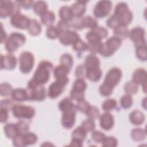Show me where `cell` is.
Here are the masks:
<instances>
[{
	"label": "cell",
	"mask_w": 147,
	"mask_h": 147,
	"mask_svg": "<svg viewBox=\"0 0 147 147\" xmlns=\"http://www.w3.org/2000/svg\"><path fill=\"white\" fill-rule=\"evenodd\" d=\"M59 16L61 20L69 22L74 17L71 7L68 6H63L60 7L59 11Z\"/></svg>",
	"instance_id": "33"
},
{
	"label": "cell",
	"mask_w": 147,
	"mask_h": 147,
	"mask_svg": "<svg viewBox=\"0 0 147 147\" xmlns=\"http://www.w3.org/2000/svg\"><path fill=\"white\" fill-rule=\"evenodd\" d=\"M14 105V103L13 102V100L10 99H5L1 101L0 108H3L10 111V110H11Z\"/></svg>",
	"instance_id": "57"
},
{
	"label": "cell",
	"mask_w": 147,
	"mask_h": 147,
	"mask_svg": "<svg viewBox=\"0 0 147 147\" xmlns=\"http://www.w3.org/2000/svg\"><path fill=\"white\" fill-rule=\"evenodd\" d=\"M25 42L26 37L24 34L18 32H13L5 41V49L9 53H13L23 45Z\"/></svg>",
	"instance_id": "3"
},
{
	"label": "cell",
	"mask_w": 147,
	"mask_h": 147,
	"mask_svg": "<svg viewBox=\"0 0 147 147\" xmlns=\"http://www.w3.org/2000/svg\"><path fill=\"white\" fill-rule=\"evenodd\" d=\"M1 43L2 44L3 42H5V41L6 40L7 38V34L6 33V32L4 30L3 28V26L2 24H1Z\"/></svg>",
	"instance_id": "62"
},
{
	"label": "cell",
	"mask_w": 147,
	"mask_h": 147,
	"mask_svg": "<svg viewBox=\"0 0 147 147\" xmlns=\"http://www.w3.org/2000/svg\"><path fill=\"white\" fill-rule=\"evenodd\" d=\"M38 140L36 134L32 132H27L25 134L19 135L17 139V143L20 147H25L34 144Z\"/></svg>",
	"instance_id": "15"
},
{
	"label": "cell",
	"mask_w": 147,
	"mask_h": 147,
	"mask_svg": "<svg viewBox=\"0 0 147 147\" xmlns=\"http://www.w3.org/2000/svg\"><path fill=\"white\" fill-rule=\"evenodd\" d=\"M71 27H72L74 29L80 30L84 28V22H83V17H73V18L70 21Z\"/></svg>",
	"instance_id": "42"
},
{
	"label": "cell",
	"mask_w": 147,
	"mask_h": 147,
	"mask_svg": "<svg viewBox=\"0 0 147 147\" xmlns=\"http://www.w3.org/2000/svg\"><path fill=\"white\" fill-rule=\"evenodd\" d=\"M93 30H94L99 35V36L102 38V39L106 38L109 34V32L107 29L103 26H98L97 27L94 28Z\"/></svg>",
	"instance_id": "59"
},
{
	"label": "cell",
	"mask_w": 147,
	"mask_h": 147,
	"mask_svg": "<svg viewBox=\"0 0 147 147\" xmlns=\"http://www.w3.org/2000/svg\"><path fill=\"white\" fill-rule=\"evenodd\" d=\"M103 42H99L97 43H87L88 50L91 53V54L95 55L96 53H99L102 48Z\"/></svg>",
	"instance_id": "55"
},
{
	"label": "cell",
	"mask_w": 147,
	"mask_h": 147,
	"mask_svg": "<svg viewBox=\"0 0 147 147\" xmlns=\"http://www.w3.org/2000/svg\"><path fill=\"white\" fill-rule=\"evenodd\" d=\"M58 107L59 110L62 112L76 110V105H75L72 99L70 97H65L61 100L58 104Z\"/></svg>",
	"instance_id": "26"
},
{
	"label": "cell",
	"mask_w": 147,
	"mask_h": 147,
	"mask_svg": "<svg viewBox=\"0 0 147 147\" xmlns=\"http://www.w3.org/2000/svg\"><path fill=\"white\" fill-rule=\"evenodd\" d=\"M106 136L105 134L99 130H94L92 131L91 138L94 141L98 144H102Z\"/></svg>",
	"instance_id": "53"
},
{
	"label": "cell",
	"mask_w": 147,
	"mask_h": 147,
	"mask_svg": "<svg viewBox=\"0 0 147 147\" xmlns=\"http://www.w3.org/2000/svg\"><path fill=\"white\" fill-rule=\"evenodd\" d=\"M11 111L13 116L20 119H30L36 114L35 109L33 107L21 104H14Z\"/></svg>",
	"instance_id": "5"
},
{
	"label": "cell",
	"mask_w": 147,
	"mask_h": 147,
	"mask_svg": "<svg viewBox=\"0 0 147 147\" xmlns=\"http://www.w3.org/2000/svg\"><path fill=\"white\" fill-rule=\"evenodd\" d=\"M143 102H144V103L143 104V103H142V107L143 106L144 107V109H146V98H145L144 99V100H142Z\"/></svg>",
	"instance_id": "64"
},
{
	"label": "cell",
	"mask_w": 147,
	"mask_h": 147,
	"mask_svg": "<svg viewBox=\"0 0 147 147\" xmlns=\"http://www.w3.org/2000/svg\"><path fill=\"white\" fill-rule=\"evenodd\" d=\"M53 68V64L47 60L41 61L34 73L33 78L28 82V88H32L37 86H43L49 80L51 72Z\"/></svg>",
	"instance_id": "1"
},
{
	"label": "cell",
	"mask_w": 147,
	"mask_h": 147,
	"mask_svg": "<svg viewBox=\"0 0 147 147\" xmlns=\"http://www.w3.org/2000/svg\"><path fill=\"white\" fill-rule=\"evenodd\" d=\"M113 6V3L110 1H100L98 2L94 9V15L95 18H102L109 14Z\"/></svg>",
	"instance_id": "10"
},
{
	"label": "cell",
	"mask_w": 147,
	"mask_h": 147,
	"mask_svg": "<svg viewBox=\"0 0 147 147\" xmlns=\"http://www.w3.org/2000/svg\"><path fill=\"white\" fill-rule=\"evenodd\" d=\"M113 35L114 37H117L121 40H125L129 37V30L127 26L119 25L113 29Z\"/></svg>",
	"instance_id": "29"
},
{
	"label": "cell",
	"mask_w": 147,
	"mask_h": 147,
	"mask_svg": "<svg viewBox=\"0 0 147 147\" xmlns=\"http://www.w3.org/2000/svg\"><path fill=\"white\" fill-rule=\"evenodd\" d=\"M124 91L126 94L130 95L136 94L138 91V86L133 80L127 82L124 85Z\"/></svg>",
	"instance_id": "37"
},
{
	"label": "cell",
	"mask_w": 147,
	"mask_h": 147,
	"mask_svg": "<svg viewBox=\"0 0 147 147\" xmlns=\"http://www.w3.org/2000/svg\"><path fill=\"white\" fill-rule=\"evenodd\" d=\"M17 130L19 133V135L25 134L29 131V125L25 121L21 119L16 123Z\"/></svg>",
	"instance_id": "44"
},
{
	"label": "cell",
	"mask_w": 147,
	"mask_h": 147,
	"mask_svg": "<svg viewBox=\"0 0 147 147\" xmlns=\"http://www.w3.org/2000/svg\"><path fill=\"white\" fill-rule=\"evenodd\" d=\"M77 110H69L62 112L61 125L66 129H71L75 123Z\"/></svg>",
	"instance_id": "16"
},
{
	"label": "cell",
	"mask_w": 147,
	"mask_h": 147,
	"mask_svg": "<svg viewBox=\"0 0 147 147\" xmlns=\"http://www.w3.org/2000/svg\"><path fill=\"white\" fill-rule=\"evenodd\" d=\"M90 106H91L90 104L84 99L78 101V103L76 104V110L84 114H86Z\"/></svg>",
	"instance_id": "50"
},
{
	"label": "cell",
	"mask_w": 147,
	"mask_h": 147,
	"mask_svg": "<svg viewBox=\"0 0 147 147\" xmlns=\"http://www.w3.org/2000/svg\"><path fill=\"white\" fill-rule=\"evenodd\" d=\"M40 20L43 25L48 27L53 25L56 20V16L52 11L48 10L45 13L40 16Z\"/></svg>",
	"instance_id": "32"
},
{
	"label": "cell",
	"mask_w": 147,
	"mask_h": 147,
	"mask_svg": "<svg viewBox=\"0 0 147 147\" xmlns=\"http://www.w3.org/2000/svg\"><path fill=\"white\" fill-rule=\"evenodd\" d=\"M60 33L57 26L52 25L48 27L46 30V36L49 39L55 40L59 37Z\"/></svg>",
	"instance_id": "43"
},
{
	"label": "cell",
	"mask_w": 147,
	"mask_h": 147,
	"mask_svg": "<svg viewBox=\"0 0 147 147\" xmlns=\"http://www.w3.org/2000/svg\"><path fill=\"white\" fill-rule=\"evenodd\" d=\"M12 99L16 102H24L28 100V94L26 89L17 88L14 89L11 94Z\"/></svg>",
	"instance_id": "24"
},
{
	"label": "cell",
	"mask_w": 147,
	"mask_h": 147,
	"mask_svg": "<svg viewBox=\"0 0 147 147\" xmlns=\"http://www.w3.org/2000/svg\"><path fill=\"white\" fill-rule=\"evenodd\" d=\"M87 131L80 126L76 127L72 132L71 137L72 139L77 140L83 142L87 136Z\"/></svg>",
	"instance_id": "35"
},
{
	"label": "cell",
	"mask_w": 147,
	"mask_h": 147,
	"mask_svg": "<svg viewBox=\"0 0 147 147\" xmlns=\"http://www.w3.org/2000/svg\"><path fill=\"white\" fill-rule=\"evenodd\" d=\"M19 63L20 71L24 74H29L33 69L34 64L33 55L28 51L22 52L20 56Z\"/></svg>",
	"instance_id": "8"
},
{
	"label": "cell",
	"mask_w": 147,
	"mask_h": 147,
	"mask_svg": "<svg viewBox=\"0 0 147 147\" xmlns=\"http://www.w3.org/2000/svg\"><path fill=\"white\" fill-rule=\"evenodd\" d=\"M13 89L10 84L7 82L2 83L0 85V95L2 96H7L11 94Z\"/></svg>",
	"instance_id": "45"
},
{
	"label": "cell",
	"mask_w": 147,
	"mask_h": 147,
	"mask_svg": "<svg viewBox=\"0 0 147 147\" xmlns=\"http://www.w3.org/2000/svg\"><path fill=\"white\" fill-rule=\"evenodd\" d=\"M87 1H79L74 3L70 7L74 17H83L86 10V3Z\"/></svg>",
	"instance_id": "22"
},
{
	"label": "cell",
	"mask_w": 147,
	"mask_h": 147,
	"mask_svg": "<svg viewBox=\"0 0 147 147\" xmlns=\"http://www.w3.org/2000/svg\"><path fill=\"white\" fill-rule=\"evenodd\" d=\"M102 144L103 146L115 147L118 145V140L113 136H107L105 137Z\"/></svg>",
	"instance_id": "54"
},
{
	"label": "cell",
	"mask_w": 147,
	"mask_h": 147,
	"mask_svg": "<svg viewBox=\"0 0 147 147\" xmlns=\"http://www.w3.org/2000/svg\"><path fill=\"white\" fill-rule=\"evenodd\" d=\"M100 127L105 130H111L114 125V118L109 112H105L99 116Z\"/></svg>",
	"instance_id": "20"
},
{
	"label": "cell",
	"mask_w": 147,
	"mask_h": 147,
	"mask_svg": "<svg viewBox=\"0 0 147 147\" xmlns=\"http://www.w3.org/2000/svg\"><path fill=\"white\" fill-rule=\"evenodd\" d=\"M30 20L26 15L18 13L11 17L10 22L11 25L16 28L25 30L28 29Z\"/></svg>",
	"instance_id": "11"
},
{
	"label": "cell",
	"mask_w": 147,
	"mask_h": 147,
	"mask_svg": "<svg viewBox=\"0 0 147 147\" xmlns=\"http://www.w3.org/2000/svg\"><path fill=\"white\" fill-rule=\"evenodd\" d=\"M60 64L67 67L71 70L73 66L74 59L71 54L67 53H64L60 56Z\"/></svg>",
	"instance_id": "36"
},
{
	"label": "cell",
	"mask_w": 147,
	"mask_h": 147,
	"mask_svg": "<svg viewBox=\"0 0 147 147\" xmlns=\"http://www.w3.org/2000/svg\"><path fill=\"white\" fill-rule=\"evenodd\" d=\"M117 18L119 25L127 26L133 20V15L125 2L118 3L114 9L113 14Z\"/></svg>",
	"instance_id": "2"
},
{
	"label": "cell",
	"mask_w": 147,
	"mask_h": 147,
	"mask_svg": "<svg viewBox=\"0 0 147 147\" xmlns=\"http://www.w3.org/2000/svg\"><path fill=\"white\" fill-rule=\"evenodd\" d=\"M56 26L59 30L60 32H62L64 31L69 30V28L71 27V24H70V22L69 21L60 20L57 22Z\"/></svg>",
	"instance_id": "56"
},
{
	"label": "cell",
	"mask_w": 147,
	"mask_h": 147,
	"mask_svg": "<svg viewBox=\"0 0 147 147\" xmlns=\"http://www.w3.org/2000/svg\"><path fill=\"white\" fill-rule=\"evenodd\" d=\"M21 6L17 1H1L0 5V17L5 18L12 16L15 14L20 13Z\"/></svg>",
	"instance_id": "6"
},
{
	"label": "cell",
	"mask_w": 147,
	"mask_h": 147,
	"mask_svg": "<svg viewBox=\"0 0 147 147\" xmlns=\"http://www.w3.org/2000/svg\"><path fill=\"white\" fill-rule=\"evenodd\" d=\"M136 57L142 61L147 60V49L146 46H142L136 48Z\"/></svg>",
	"instance_id": "46"
},
{
	"label": "cell",
	"mask_w": 147,
	"mask_h": 147,
	"mask_svg": "<svg viewBox=\"0 0 147 147\" xmlns=\"http://www.w3.org/2000/svg\"><path fill=\"white\" fill-rule=\"evenodd\" d=\"M32 8L36 14L41 16L48 11V5L45 1H37L33 3Z\"/></svg>",
	"instance_id": "30"
},
{
	"label": "cell",
	"mask_w": 147,
	"mask_h": 147,
	"mask_svg": "<svg viewBox=\"0 0 147 147\" xmlns=\"http://www.w3.org/2000/svg\"><path fill=\"white\" fill-rule=\"evenodd\" d=\"M131 137L135 141H142L146 137V130L141 128H134L131 131Z\"/></svg>",
	"instance_id": "34"
},
{
	"label": "cell",
	"mask_w": 147,
	"mask_h": 147,
	"mask_svg": "<svg viewBox=\"0 0 147 147\" xmlns=\"http://www.w3.org/2000/svg\"><path fill=\"white\" fill-rule=\"evenodd\" d=\"M86 38L88 41V43H97L101 42L102 40L99 35L93 29L86 33Z\"/></svg>",
	"instance_id": "41"
},
{
	"label": "cell",
	"mask_w": 147,
	"mask_h": 147,
	"mask_svg": "<svg viewBox=\"0 0 147 147\" xmlns=\"http://www.w3.org/2000/svg\"><path fill=\"white\" fill-rule=\"evenodd\" d=\"M28 30L30 35L36 36L41 33L42 31V27L40 23L37 20L32 19L30 20Z\"/></svg>",
	"instance_id": "31"
},
{
	"label": "cell",
	"mask_w": 147,
	"mask_h": 147,
	"mask_svg": "<svg viewBox=\"0 0 147 147\" xmlns=\"http://www.w3.org/2000/svg\"><path fill=\"white\" fill-rule=\"evenodd\" d=\"M122 40L114 36L109 38L105 42H103L99 54L103 57L112 56L121 46Z\"/></svg>",
	"instance_id": "4"
},
{
	"label": "cell",
	"mask_w": 147,
	"mask_h": 147,
	"mask_svg": "<svg viewBox=\"0 0 147 147\" xmlns=\"http://www.w3.org/2000/svg\"><path fill=\"white\" fill-rule=\"evenodd\" d=\"M129 120L133 125L138 126L144 122L145 116L141 111L139 110H134L130 113Z\"/></svg>",
	"instance_id": "23"
},
{
	"label": "cell",
	"mask_w": 147,
	"mask_h": 147,
	"mask_svg": "<svg viewBox=\"0 0 147 147\" xmlns=\"http://www.w3.org/2000/svg\"><path fill=\"white\" fill-rule=\"evenodd\" d=\"M122 76V72L118 67L111 68L107 73L103 83L114 88L120 82Z\"/></svg>",
	"instance_id": "12"
},
{
	"label": "cell",
	"mask_w": 147,
	"mask_h": 147,
	"mask_svg": "<svg viewBox=\"0 0 147 147\" xmlns=\"http://www.w3.org/2000/svg\"><path fill=\"white\" fill-rule=\"evenodd\" d=\"M117 106V100L113 98H109L105 100L102 105V109L105 112H109L116 108Z\"/></svg>",
	"instance_id": "38"
},
{
	"label": "cell",
	"mask_w": 147,
	"mask_h": 147,
	"mask_svg": "<svg viewBox=\"0 0 147 147\" xmlns=\"http://www.w3.org/2000/svg\"><path fill=\"white\" fill-rule=\"evenodd\" d=\"M9 110L3 108H0V121L1 123H5L9 118Z\"/></svg>",
	"instance_id": "60"
},
{
	"label": "cell",
	"mask_w": 147,
	"mask_h": 147,
	"mask_svg": "<svg viewBox=\"0 0 147 147\" xmlns=\"http://www.w3.org/2000/svg\"><path fill=\"white\" fill-rule=\"evenodd\" d=\"M17 65V58L11 53L1 55V69L12 70Z\"/></svg>",
	"instance_id": "19"
},
{
	"label": "cell",
	"mask_w": 147,
	"mask_h": 147,
	"mask_svg": "<svg viewBox=\"0 0 147 147\" xmlns=\"http://www.w3.org/2000/svg\"><path fill=\"white\" fill-rule=\"evenodd\" d=\"M133 103V99L131 95L126 94L121 96L120 99V105L123 109H129Z\"/></svg>",
	"instance_id": "40"
},
{
	"label": "cell",
	"mask_w": 147,
	"mask_h": 147,
	"mask_svg": "<svg viewBox=\"0 0 147 147\" xmlns=\"http://www.w3.org/2000/svg\"><path fill=\"white\" fill-rule=\"evenodd\" d=\"M28 94V100L43 101L47 96V91L42 86H37L31 88H26Z\"/></svg>",
	"instance_id": "13"
},
{
	"label": "cell",
	"mask_w": 147,
	"mask_h": 147,
	"mask_svg": "<svg viewBox=\"0 0 147 147\" xmlns=\"http://www.w3.org/2000/svg\"><path fill=\"white\" fill-rule=\"evenodd\" d=\"M69 145L73 146H79V147H80V146H83V142L72 138Z\"/></svg>",
	"instance_id": "63"
},
{
	"label": "cell",
	"mask_w": 147,
	"mask_h": 147,
	"mask_svg": "<svg viewBox=\"0 0 147 147\" xmlns=\"http://www.w3.org/2000/svg\"><path fill=\"white\" fill-rule=\"evenodd\" d=\"M102 76L100 67L86 68V78L92 82L99 81Z\"/></svg>",
	"instance_id": "25"
},
{
	"label": "cell",
	"mask_w": 147,
	"mask_h": 147,
	"mask_svg": "<svg viewBox=\"0 0 147 147\" xmlns=\"http://www.w3.org/2000/svg\"><path fill=\"white\" fill-rule=\"evenodd\" d=\"M147 72L144 68L136 69L132 75V80L137 84H141L142 87L146 86Z\"/></svg>",
	"instance_id": "21"
},
{
	"label": "cell",
	"mask_w": 147,
	"mask_h": 147,
	"mask_svg": "<svg viewBox=\"0 0 147 147\" xmlns=\"http://www.w3.org/2000/svg\"><path fill=\"white\" fill-rule=\"evenodd\" d=\"M106 25L109 28H111L113 29H114L117 26L119 25L117 18L114 14L108 18V20L106 21Z\"/></svg>",
	"instance_id": "58"
},
{
	"label": "cell",
	"mask_w": 147,
	"mask_h": 147,
	"mask_svg": "<svg viewBox=\"0 0 147 147\" xmlns=\"http://www.w3.org/2000/svg\"><path fill=\"white\" fill-rule=\"evenodd\" d=\"M114 87L103 83L99 88V93L103 96H109L113 92Z\"/></svg>",
	"instance_id": "49"
},
{
	"label": "cell",
	"mask_w": 147,
	"mask_h": 147,
	"mask_svg": "<svg viewBox=\"0 0 147 147\" xmlns=\"http://www.w3.org/2000/svg\"><path fill=\"white\" fill-rule=\"evenodd\" d=\"M81 126L87 131V132H92L95 130V123L94 120L88 119L83 121L82 122Z\"/></svg>",
	"instance_id": "52"
},
{
	"label": "cell",
	"mask_w": 147,
	"mask_h": 147,
	"mask_svg": "<svg viewBox=\"0 0 147 147\" xmlns=\"http://www.w3.org/2000/svg\"><path fill=\"white\" fill-rule=\"evenodd\" d=\"M3 131L6 137L11 140L19 135L16 124L13 123H6L3 126Z\"/></svg>",
	"instance_id": "27"
},
{
	"label": "cell",
	"mask_w": 147,
	"mask_h": 147,
	"mask_svg": "<svg viewBox=\"0 0 147 147\" xmlns=\"http://www.w3.org/2000/svg\"><path fill=\"white\" fill-rule=\"evenodd\" d=\"M60 42L64 45H73L80 38L79 34L74 30H68L60 33L58 37Z\"/></svg>",
	"instance_id": "14"
},
{
	"label": "cell",
	"mask_w": 147,
	"mask_h": 147,
	"mask_svg": "<svg viewBox=\"0 0 147 147\" xmlns=\"http://www.w3.org/2000/svg\"><path fill=\"white\" fill-rule=\"evenodd\" d=\"M72 48L78 53H82L88 50L87 44L80 38L72 45Z\"/></svg>",
	"instance_id": "47"
},
{
	"label": "cell",
	"mask_w": 147,
	"mask_h": 147,
	"mask_svg": "<svg viewBox=\"0 0 147 147\" xmlns=\"http://www.w3.org/2000/svg\"><path fill=\"white\" fill-rule=\"evenodd\" d=\"M66 84L60 81L56 80L52 82L49 86L48 95L51 99H55L59 96L64 91Z\"/></svg>",
	"instance_id": "17"
},
{
	"label": "cell",
	"mask_w": 147,
	"mask_h": 147,
	"mask_svg": "<svg viewBox=\"0 0 147 147\" xmlns=\"http://www.w3.org/2000/svg\"><path fill=\"white\" fill-rule=\"evenodd\" d=\"M88 119L95 120L100 116V112L99 109L94 106H91L87 112L86 113Z\"/></svg>",
	"instance_id": "48"
},
{
	"label": "cell",
	"mask_w": 147,
	"mask_h": 147,
	"mask_svg": "<svg viewBox=\"0 0 147 147\" xmlns=\"http://www.w3.org/2000/svg\"><path fill=\"white\" fill-rule=\"evenodd\" d=\"M87 84L83 79H77L74 82L70 92V98L77 102L84 99V92Z\"/></svg>",
	"instance_id": "7"
},
{
	"label": "cell",
	"mask_w": 147,
	"mask_h": 147,
	"mask_svg": "<svg viewBox=\"0 0 147 147\" xmlns=\"http://www.w3.org/2000/svg\"><path fill=\"white\" fill-rule=\"evenodd\" d=\"M75 75L77 79L86 78V68L84 64L78 65L75 71Z\"/></svg>",
	"instance_id": "51"
},
{
	"label": "cell",
	"mask_w": 147,
	"mask_h": 147,
	"mask_svg": "<svg viewBox=\"0 0 147 147\" xmlns=\"http://www.w3.org/2000/svg\"><path fill=\"white\" fill-rule=\"evenodd\" d=\"M100 60L94 54H90L87 55L84 60V65L86 68H93L100 67Z\"/></svg>",
	"instance_id": "28"
},
{
	"label": "cell",
	"mask_w": 147,
	"mask_h": 147,
	"mask_svg": "<svg viewBox=\"0 0 147 147\" xmlns=\"http://www.w3.org/2000/svg\"><path fill=\"white\" fill-rule=\"evenodd\" d=\"M83 22L84 28L90 29L91 30L94 29L98 26V22L96 19L90 16L83 17Z\"/></svg>",
	"instance_id": "39"
},
{
	"label": "cell",
	"mask_w": 147,
	"mask_h": 147,
	"mask_svg": "<svg viewBox=\"0 0 147 147\" xmlns=\"http://www.w3.org/2000/svg\"><path fill=\"white\" fill-rule=\"evenodd\" d=\"M145 30L140 26H137L129 31V37L134 42L136 48L146 46V40L145 38Z\"/></svg>",
	"instance_id": "9"
},
{
	"label": "cell",
	"mask_w": 147,
	"mask_h": 147,
	"mask_svg": "<svg viewBox=\"0 0 147 147\" xmlns=\"http://www.w3.org/2000/svg\"><path fill=\"white\" fill-rule=\"evenodd\" d=\"M70 71L67 67L60 64L54 68L53 70V76L56 80L60 81L67 85L69 80L68 74Z\"/></svg>",
	"instance_id": "18"
},
{
	"label": "cell",
	"mask_w": 147,
	"mask_h": 147,
	"mask_svg": "<svg viewBox=\"0 0 147 147\" xmlns=\"http://www.w3.org/2000/svg\"><path fill=\"white\" fill-rule=\"evenodd\" d=\"M17 2L20 5L21 7H23L25 9H29L33 6L34 2L33 1H19Z\"/></svg>",
	"instance_id": "61"
}]
</instances>
